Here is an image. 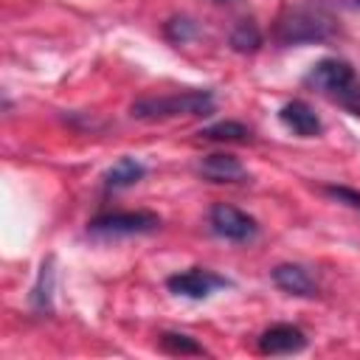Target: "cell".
<instances>
[{"label":"cell","instance_id":"cell-1","mask_svg":"<svg viewBox=\"0 0 360 360\" xmlns=\"http://www.w3.org/2000/svg\"><path fill=\"white\" fill-rule=\"evenodd\" d=\"M338 34V20L315 3H290L278 11L273 37L278 45H307V42H326Z\"/></svg>","mask_w":360,"mask_h":360},{"label":"cell","instance_id":"cell-2","mask_svg":"<svg viewBox=\"0 0 360 360\" xmlns=\"http://www.w3.org/2000/svg\"><path fill=\"white\" fill-rule=\"evenodd\" d=\"M214 112L211 90H183L172 96H141L129 104V115L135 121H169V118H200Z\"/></svg>","mask_w":360,"mask_h":360},{"label":"cell","instance_id":"cell-3","mask_svg":"<svg viewBox=\"0 0 360 360\" xmlns=\"http://www.w3.org/2000/svg\"><path fill=\"white\" fill-rule=\"evenodd\" d=\"M304 84L312 87V90H318V93H323V96H332L338 101H346L349 96L360 93L354 68L346 59H338V56H326V59L315 62L307 70Z\"/></svg>","mask_w":360,"mask_h":360},{"label":"cell","instance_id":"cell-4","mask_svg":"<svg viewBox=\"0 0 360 360\" xmlns=\"http://www.w3.org/2000/svg\"><path fill=\"white\" fill-rule=\"evenodd\" d=\"M158 228H160V217L155 211H110L87 222V233L98 239L141 236V233H155Z\"/></svg>","mask_w":360,"mask_h":360},{"label":"cell","instance_id":"cell-5","mask_svg":"<svg viewBox=\"0 0 360 360\" xmlns=\"http://www.w3.org/2000/svg\"><path fill=\"white\" fill-rule=\"evenodd\" d=\"M208 225L219 239H228V242H250L259 233L256 219L231 202H214L208 211Z\"/></svg>","mask_w":360,"mask_h":360},{"label":"cell","instance_id":"cell-6","mask_svg":"<svg viewBox=\"0 0 360 360\" xmlns=\"http://www.w3.org/2000/svg\"><path fill=\"white\" fill-rule=\"evenodd\" d=\"M166 287H169V292H174V295H180V298L202 301V298H208L214 290L231 287V281H228L225 276H217L214 270L191 267V270H183V273H172V276L166 278Z\"/></svg>","mask_w":360,"mask_h":360},{"label":"cell","instance_id":"cell-7","mask_svg":"<svg viewBox=\"0 0 360 360\" xmlns=\"http://www.w3.org/2000/svg\"><path fill=\"white\" fill-rule=\"evenodd\" d=\"M270 278L287 295H295V298H315L318 295V284L304 264H292V262L276 264L270 270Z\"/></svg>","mask_w":360,"mask_h":360},{"label":"cell","instance_id":"cell-8","mask_svg":"<svg viewBox=\"0 0 360 360\" xmlns=\"http://www.w3.org/2000/svg\"><path fill=\"white\" fill-rule=\"evenodd\" d=\"M197 174L205 177L208 183H245L248 169L242 166L239 158L228 152H211L197 163Z\"/></svg>","mask_w":360,"mask_h":360},{"label":"cell","instance_id":"cell-9","mask_svg":"<svg viewBox=\"0 0 360 360\" xmlns=\"http://www.w3.org/2000/svg\"><path fill=\"white\" fill-rule=\"evenodd\" d=\"M307 346V335L292 323H273L259 335L262 354H295Z\"/></svg>","mask_w":360,"mask_h":360},{"label":"cell","instance_id":"cell-10","mask_svg":"<svg viewBox=\"0 0 360 360\" xmlns=\"http://www.w3.org/2000/svg\"><path fill=\"white\" fill-rule=\"evenodd\" d=\"M278 121H281L290 132H295L298 138H315V135H321V129H323L318 112H315L307 101H301V98L287 101V104L278 110Z\"/></svg>","mask_w":360,"mask_h":360},{"label":"cell","instance_id":"cell-11","mask_svg":"<svg viewBox=\"0 0 360 360\" xmlns=\"http://www.w3.org/2000/svg\"><path fill=\"white\" fill-rule=\"evenodd\" d=\"M143 174H146V166H143L138 158L124 155V158H118V160L104 172V188H107V191L129 188V186L141 183V180H143Z\"/></svg>","mask_w":360,"mask_h":360},{"label":"cell","instance_id":"cell-12","mask_svg":"<svg viewBox=\"0 0 360 360\" xmlns=\"http://www.w3.org/2000/svg\"><path fill=\"white\" fill-rule=\"evenodd\" d=\"M200 138L217 141V143H250L253 141V132L242 121H217V124L202 127L200 129Z\"/></svg>","mask_w":360,"mask_h":360},{"label":"cell","instance_id":"cell-13","mask_svg":"<svg viewBox=\"0 0 360 360\" xmlns=\"http://www.w3.org/2000/svg\"><path fill=\"white\" fill-rule=\"evenodd\" d=\"M228 42H231V48H233L236 53H256V51L262 48L264 37H262V28H259L253 20H239V22L233 25Z\"/></svg>","mask_w":360,"mask_h":360},{"label":"cell","instance_id":"cell-14","mask_svg":"<svg viewBox=\"0 0 360 360\" xmlns=\"http://www.w3.org/2000/svg\"><path fill=\"white\" fill-rule=\"evenodd\" d=\"M158 343H160V349L166 354H180V357H186V354H205V349L191 335H183V332H160Z\"/></svg>","mask_w":360,"mask_h":360},{"label":"cell","instance_id":"cell-15","mask_svg":"<svg viewBox=\"0 0 360 360\" xmlns=\"http://www.w3.org/2000/svg\"><path fill=\"white\" fill-rule=\"evenodd\" d=\"M51 290H53V259H48V262L42 264L39 278H37V284H34V290H31V304H34V309H39V312L51 309Z\"/></svg>","mask_w":360,"mask_h":360},{"label":"cell","instance_id":"cell-16","mask_svg":"<svg viewBox=\"0 0 360 360\" xmlns=\"http://www.w3.org/2000/svg\"><path fill=\"white\" fill-rule=\"evenodd\" d=\"M163 37L169 42H174V45H183L191 37H197V25L188 17H172V20L163 22Z\"/></svg>","mask_w":360,"mask_h":360},{"label":"cell","instance_id":"cell-17","mask_svg":"<svg viewBox=\"0 0 360 360\" xmlns=\"http://www.w3.org/2000/svg\"><path fill=\"white\" fill-rule=\"evenodd\" d=\"M323 194L332 197V200H338V202H343V205H349V208H354V211H360V191L357 188L329 183V186H323Z\"/></svg>","mask_w":360,"mask_h":360},{"label":"cell","instance_id":"cell-18","mask_svg":"<svg viewBox=\"0 0 360 360\" xmlns=\"http://www.w3.org/2000/svg\"><path fill=\"white\" fill-rule=\"evenodd\" d=\"M340 104H343V107H346L352 115H357V118H360V93L349 96V98H346V101H340Z\"/></svg>","mask_w":360,"mask_h":360},{"label":"cell","instance_id":"cell-19","mask_svg":"<svg viewBox=\"0 0 360 360\" xmlns=\"http://www.w3.org/2000/svg\"><path fill=\"white\" fill-rule=\"evenodd\" d=\"M214 3H231V0H214Z\"/></svg>","mask_w":360,"mask_h":360},{"label":"cell","instance_id":"cell-20","mask_svg":"<svg viewBox=\"0 0 360 360\" xmlns=\"http://www.w3.org/2000/svg\"><path fill=\"white\" fill-rule=\"evenodd\" d=\"M357 6H360V0H357Z\"/></svg>","mask_w":360,"mask_h":360}]
</instances>
